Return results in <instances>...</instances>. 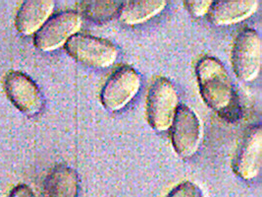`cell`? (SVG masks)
Returning a JSON list of instances; mask_svg holds the SVG:
<instances>
[{
  "label": "cell",
  "mask_w": 262,
  "mask_h": 197,
  "mask_svg": "<svg viewBox=\"0 0 262 197\" xmlns=\"http://www.w3.org/2000/svg\"><path fill=\"white\" fill-rule=\"evenodd\" d=\"M8 197H36L34 190L29 185L21 184L16 185Z\"/></svg>",
  "instance_id": "cell-17"
},
{
  "label": "cell",
  "mask_w": 262,
  "mask_h": 197,
  "mask_svg": "<svg viewBox=\"0 0 262 197\" xmlns=\"http://www.w3.org/2000/svg\"><path fill=\"white\" fill-rule=\"evenodd\" d=\"M212 2L213 1L209 0H189L185 1L184 4L187 10L191 13L192 16L202 17L208 13Z\"/></svg>",
  "instance_id": "cell-16"
},
{
  "label": "cell",
  "mask_w": 262,
  "mask_h": 197,
  "mask_svg": "<svg viewBox=\"0 0 262 197\" xmlns=\"http://www.w3.org/2000/svg\"><path fill=\"white\" fill-rule=\"evenodd\" d=\"M165 197H203V193L199 185L187 181L176 185Z\"/></svg>",
  "instance_id": "cell-15"
},
{
  "label": "cell",
  "mask_w": 262,
  "mask_h": 197,
  "mask_svg": "<svg viewBox=\"0 0 262 197\" xmlns=\"http://www.w3.org/2000/svg\"><path fill=\"white\" fill-rule=\"evenodd\" d=\"M256 0H219L213 1L208 11V19L216 26L242 22L255 13Z\"/></svg>",
  "instance_id": "cell-11"
},
{
  "label": "cell",
  "mask_w": 262,
  "mask_h": 197,
  "mask_svg": "<svg viewBox=\"0 0 262 197\" xmlns=\"http://www.w3.org/2000/svg\"><path fill=\"white\" fill-rule=\"evenodd\" d=\"M123 1H81L79 4L80 12L84 18L96 23L103 24L112 20L119 14Z\"/></svg>",
  "instance_id": "cell-14"
},
{
  "label": "cell",
  "mask_w": 262,
  "mask_h": 197,
  "mask_svg": "<svg viewBox=\"0 0 262 197\" xmlns=\"http://www.w3.org/2000/svg\"><path fill=\"white\" fill-rule=\"evenodd\" d=\"M164 0H135L123 1L118 18L127 25L140 24L161 12L165 6Z\"/></svg>",
  "instance_id": "cell-13"
},
{
  "label": "cell",
  "mask_w": 262,
  "mask_h": 197,
  "mask_svg": "<svg viewBox=\"0 0 262 197\" xmlns=\"http://www.w3.org/2000/svg\"><path fill=\"white\" fill-rule=\"evenodd\" d=\"M79 179L74 169L59 165L49 172L43 185V197H78Z\"/></svg>",
  "instance_id": "cell-12"
},
{
  "label": "cell",
  "mask_w": 262,
  "mask_h": 197,
  "mask_svg": "<svg viewBox=\"0 0 262 197\" xmlns=\"http://www.w3.org/2000/svg\"><path fill=\"white\" fill-rule=\"evenodd\" d=\"M4 90L13 105L27 115H36L43 108V98L36 83L20 71H9L4 78Z\"/></svg>",
  "instance_id": "cell-8"
},
{
  "label": "cell",
  "mask_w": 262,
  "mask_h": 197,
  "mask_svg": "<svg viewBox=\"0 0 262 197\" xmlns=\"http://www.w3.org/2000/svg\"><path fill=\"white\" fill-rule=\"evenodd\" d=\"M81 25L82 19L79 13L72 10L57 13L36 32L34 44L42 51L56 49L77 34Z\"/></svg>",
  "instance_id": "cell-7"
},
{
  "label": "cell",
  "mask_w": 262,
  "mask_h": 197,
  "mask_svg": "<svg viewBox=\"0 0 262 197\" xmlns=\"http://www.w3.org/2000/svg\"><path fill=\"white\" fill-rule=\"evenodd\" d=\"M140 87L139 73L130 66H122L105 82L100 92V102L108 111H119L138 94Z\"/></svg>",
  "instance_id": "cell-5"
},
{
  "label": "cell",
  "mask_w": 262,
  "mask_h": 197,
  "mask_svg": "<svg viewBox=\"0 0 262 197\" xmlns=\"http://www.w3.org/2000/svg\"><path fill=\"white\" fill-rule=\"evenodd\" d=\"M178 92L165 77H158L148 89L146 97V116L149 125L157 131H165L178 109Z\"/></svg>",
  "instance_id": "cell-2"
},
{
  "label": "cell",
  "mask_w": 262,
  "mask_h": 197,
  "mask_svg": "<svg viewBox=\"0 0 262 197\" xmlns=\"http://www.w3.org/2000/svg\"><path fill=\"white\" fill-rule=\"evenodd\" d=\"M52 0H27L20 6L16 19L15 27L23 36L35 35L45 25L54 9Z\"/></svg>",
  "instance_id": "cell-10"
},
{
  "label": "cell",
  "mask_w": 262,
  "mask_h": 197,
  "mask_svg": "<svg viewBox=\"0 0 262 197\" xmlns=\"http://www.w3.org/2000/svg\"><path fill=\"white\" fill-rule=\"evenodd\" d=\"M195 74L201 96L207 107L228 122L237 121L239 116L237 95L222 62L204 56L196 63Z\"/></svg>",
  "instance_id": "cell-1"
},
{
  "label": "cell",
  "mask_w": 262,
  "mask_h": 197,
  "mask_svg": "<svg viewBox=\"0 0 262 197\" xmlns=\"http://www.w3.org/2000/svg\"><path fill=\"white\" fill-rule=\"evenodd\" d=\"M231 61L234 72L242 81L250 82L257 77L261 66V38L255 30L247 28L238 33Z\"/></svg>",
  "instance_id": "cell-4"
},
{
  "label": "cell",
  "mask_w": 262,
  "mask_h": 197,
  "mask_svg": "<svg viewBox=\"0 0 262 197\" xmlns=\"http://www.w3.org/2000/svg\"><path fill=\"white\" fill-rule=\"evenodd\" d=\"M171 141L182 158H190L199 149L202 125L196 113L186 105H179L171 123Z\"/></svg>",
  "instance_id": "cell-6"
},
{
  "label": "cell",
  "mask_w": 262,
  "mask_h": 197,
  "mask_svg": "<svg viewBox=\"0 0 262 197\" xmlns=\"http://www.w3.org/2000/svg\"><path fill=\"white\" fill-rule=\"evenodd\" d=\"M262 129L254 125L243 137L233 161V171L245 181L253 180L261 168Z\"/></svg>",
  "instance_id": "cell-9"
},
{
  "label": "cell",
  "mask_w": 262,
  "mask_h": 197,
  "mask_svg": "<svg viewBox=\"0 0 262 197\" xmlns=\"http://www.w3.org/2000/svg\"><path fill=\"white\" fill-rule=\"evenodd\" d=\"M65 50L76 62L96 68L110 66L118 56V49L110 41L78 33L65 43Z\"/></svg>",
  "instance_id": "cell-3"
}]
</instances>
